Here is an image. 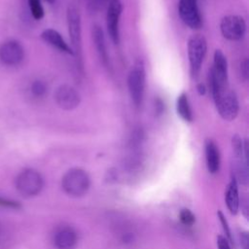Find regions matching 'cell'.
<instances>
[{"label": "cell", "mask_w": 249, "mask_h": 249, "mask_svg": "<svg viewBox=\"0 0 249 249\" xmlns=\"http://www.w3.org/2000/svg\"><path fill=\"white\" fill-rule=\"evenodd\" d=\"M24 58V50L17 40H8L0 45V61L8 66L18 65Z\"/></svg>", "instance_id": "30bf717a"}, {"label": "cell", "mask_w": 249, "mask_h": 249, "mask_svg": "<svg viewBox=\"0 0 249 249\" xmlns=\"http://www.w3.org/2000/svg\"><path fill=\"white\" fill-rule=\"evenodd\" d=\"M29 11L34 19L39 20L44 17V8L41 4V0H27Z\"/></svg>", "instance_id": "d6986e66"}, {"label": "cell", "mask_w": 249, "mask_h": 249, "mask_svg": "<svg viewBox=\"0 0 249 249\" xmlns=\"http://www.w3.org/2000/svg\"><path fill=\"white\" fill-rule=\"evenodd\" d=\"M30 89L34 96L41 97V96H44L45 93L47 92V86L43 81L36 80L31 84Z\"/></svg>", "instance_id": "ffe728a7"}, {"label": "cell", "mask_w": 249, "mask_h": 249, "mask_svg": "<svg viewBox=\"0 0 249 249\" xmlns=\"http://www.w3.org/2000/svg\"><path fill=\"white\" fill-rule=\"evenodd\" d=\"M187 50L191 74L193 77H196L207 52V41L205 37L199 34L192 35L189 38Z\"/></svg>", "instance_id": "5b68a950"}, {"label": "cell", "mask_w": 249, "mask_h": 249, "mask_svg": "<svg viewBox=\"0 0 249 249\" xmlns=\"http://www.w3.org/2000/svg\"><path fill=\"white\" fill-rule=\"evenodd\" d=\"M205 159L207 169L210 173H216L220 167V153L216 143L211 139H206L205 144Z\"/></svg>", "instance_id": "2e32d148"}, {"label": "cell", "mask_w": 249, "mask_h": 249, "mask_svg": "<svg viewBox=\"0 0 249 249\" xmlns=\"http://www.w3.org/2000/svg\"><path fill=\"white\" fill-rule=\"evenodd\" d=\"M213 101L219 115L223 120L231 122L237 117L239 111L238 99L235 92L230 89L229 87L222 90L213 99Z\"/></svg>", "instance_id": "8992f818"}, {"label": "cell", "mask_w": 249, "mask_h": 249, "mask_svg": "<svg viewBox=\"0 0 249 249\" xmlns=\"http://www.w3.org/2000/svg\"><path fill=\"white\" fill-rule=\"evenodd\" d=\"M178 13L183 22L190 28L199 29L202 26L197 0H179Z\"/></svg>", "instance_id": "ba28073f"}, {"label": "cell", "mask_w": 249, "mask_h": 249, "mask_svg": "<svg viewBox=\"0 0 249 249\" xmlns=\"http://www.w3.org/2000/svg\"><path fill=\"white\" fill-rule=\"evenodd\" d=\"M210 71L223 87H228V61L221 50H216L213 55V66Z\"/></svg>", "instance_id": "4fadbf2b"}, {"label": "cell", "mask_w": 249, "mask_h": 249, "mask_svg": "<svg viewBox=\"0 0 249 249\" xmlns=\"http://www.w3.org/2000/svg\"><path fill=\"white\" fill-rule=\"evenodd\" d=\"M226 203L231 214H236L239 206V196L236 180L234 178L231 179V183L228 186L226 192Z\"/></svg>", "instance_id": "ac0fdd59"}, {"label": "cell", "mask_w": 249, "mask_h": 249, "mask_svg": "<svg viewBox=\"0 0 249 249\" xmlns=\"http://www.w3.org/2000/svg\"><path fill=\"white\" fill-rule=\"evenodd\" d=\"M196 90L199 95H204L206 93V87L202 83H200L196 86Z\"/></svg>", "instance_id": "f1b7e54d"}, {"label": "cell", "mask_w": 249, "mask_h": 249, "mask_svg": "<svg viewBox=\"0 0 249 249\" xmlns=\"http://www.w3.org/2000/svg\"><path fill=\"white\" fill-rule=\"evenodd\" d=\"M180 220L181 222L186 225V226H191L195 223L196 221V217L193 214L192 211H190L189 209H183L180 212Z\"/></svg>", "instance_id": "44dd1931"}, {"label": "cell", "mask_w": 249, "mask_h": 249, "mask_svg": "<svg viewBox=\"0 0 249 249\" xmlns=\"http://www.w3.org/2000/svg\"><path fill=\"white\" fill-rule=\"evenodd\" d=\"M66 21L68 33L71 41L73 55L75 56L76 65L81 73H84V59L82 47V24L79 10L74 5H69L66 10Z\"/></svg>", "instance_id": "6da1fadb"}, {"label": "cell", "mask_w": 249, "mask_h": 249, "mask_svg": "<svg viewBox=\"0 0 249 249\" xmlns=\"http://www.w3.org/2000/svg\"><path fill=\"white\" fill-rule=\"evenodd\" d=\"M92 34V39H93V44L96 50V53L98 54V57L104 67H106L109 71L111 70V64H110V58L107 51V46H106V40L105 36L103 33L102 28L98 24H94L92 26L91 30Z\"/></svg>", "instance_id": "7c38bea8"}, {"label": "cell", "mask_w": 249, "mask_h": 249, "mask_svg": "<svg viewBox=\"0 0 249 249\" xmlns=\"http://www.w3.org/2000/svg\"><path fill=\"white\" fill-rule=\"evenodd\" d=\"M218 217H219V220H220V222H221V224H222V226H223L224 231H225V232H226V234H227L228 239H229L231 242H233V241H232V238H231V231H230V228H229L228 222H227L226 218L224 217V215H223V213H222L221 211H219V212H218Z\"/></svg>", "instance_id": "603a6c76"}, {"label": "cell", "mask_w": 249, "mask_h": 249, "mask_svg": "<svg viewBox=\"0 0 249 249\" xmlns=\"http://www.w3.org/2000/svg\"><path fill=\"white\" fill-rule=\"evenodd\" d=\"M54 100L57 106L62 110L71 111L80 105L81 95L72 86L61 85L55 90Z\"/></svg>", "instance_id": "8fae6325"}, {"label": "cell", "mask_w": 249, "mask_h": 249, "mask_svg": "<svg viewBox=\"0 0 249 249\" xmlns=\"http://www.w3.org/2000/svg\"><path fill=\"white\" fill-rule=\"evenodd\" d=\"M41 38L48 43L49 45H51L52 47L55 48L56 50L65 53L67 54H72L73 55V52L72 49L70 48V46L65 42V40L63 39V37L61 36V34L56 31L55 29L53 28H48L45 29L42 33H41Z\"/></svg>", "instance_id": "9a60e30c"}, {"label": "cell", "mask_w": 249, "mask_h": 249, "mask_svg": "<svg viewBox=\"0 0 249 249\" xmlns=\"http://www.w3.org/2000/svg\"><path fill=\"white\" fill-rule=\"evenodd\" d=\"M0 206L9 207V208H13V209L20 208V204L18 202L10 200V199H6V198H2V197H0Z\"/></svg>", "instance_id": "d4e9b609"}, {"label": "cell", "mask_w": 249, "mask_h": 249, "mask_svg": "<svg viewBox=\"0 0 249 249\" xmlns=\"http://www.w3.org/2000/svg\"><path fill=\"white\" fill-rule=\"evenodd\" d=\"M46 2H48L49 4H53V3H54L55 2V0H45Z\"/></svg>", "instance_id": "f546056e"}, {"label": "cell", "mask_w": 249, "mask_h": 249, "mask_svg": "<svg viewBox=\"0 0 249 249\" xmlns=\"http://www.w3.org/2000/svg\"><path fill=\"white\" fill-rule=\"evenodd\" d=\"M220 30L223 37L230 41L240 40L246 32L245 19L241 16H226L220 22Z\"/></svg>", "instance_id": "52a82bcc"}, {"label": "cell", "mask_w": 249, "mask_h": 249, "mask_svg": "<svg viewBox=\"0 0 249 249\" xmlns=\"http://www.w3.org/2000/svg\"><path fill=\"white\" fill-rule=\"evenodd\" d=\"M103 2L104 0H89V6L91 11H97Z\"/></svg>", "instance_id": "4316f807"}, {"label": "cell", "mask_w": 249, "mask_h": 249, "mask_svg": "<svg viewBox=\"0 0 249 249\" xmlns=\"http://www.w3.org/2000/svg\"><path fill=\"white\" fill-rule=\"evenodd\" d=\"M123 11L121 0H109L106 13V26L110 39L114 44L120 42V18Z\"/></svg>", "instance_id": "9c48e42d"}, {"label": "cell", "mask_w": 249, "mask_h": 249, "mask_svg": "<svg viewBox=\"0 0 249 249\" xmlns=\"http://www.w3.org/2000/svg\"><path fill=\"white\" fill-rule=\"evenodd\" d=\"M176 111L178 116L187 123H192L194 120L193 111L189 102L187 93L182 92L176 100Z\"/></svg>", "instance_id": "e0dca14e"}, {"label": "cell", "mask_w": 249, "mask_h": 249, "mask_svg": "<svg viewBox=\"0 0 249 249\" xmlns=\"http://www.w3.org/2000/svg\"><path fill=\"white\" fill-rule=\"evenodd\" d=\"M240 74L243 80H248L249 77V62L247 58H244L240 63Z\"/></svg>", "instance_id": "cb8c5ba5"}, {"label": "cell", "mask_w": 249, "mask_h": 249, "mask_svg": "<svg viewBox=\"0 0 249 249\" xmlns=\"http://www.w3.org/2000/svg\"><path fill=\"white\" fill-rule=\"evenodd\" d=\"M217 246L218 249H231L228 239L222 235L217 236Z\"/></svg>", "instance_id": "484cf974"}, {"label": "cell", "mask_w": 249, "mask_h": 249, "mask_svg": "<svg viewBox=\"0 0 249 249\" xmlns=\"http://www.w3.org/2000/svg\"><path fill=\"white\" fill-rule=\"evenodd\" d=\"M0 233H1V224H0Z\"/></svg>", "instance_id": "4dcf8cb0"}, {"label": "cell", "mask_w": 249, "mask_h": 249, "mask_svg": "<svg viewBox=\"0 0 249 249\" xmlns=\"http://www.w3.org/2000/svg\"><path fill=\"white\" fill-rule=\"evenodd\" d=\"M44 186L42 175L35 169H23L16 178V188L18 192L25 197L38 195Z\"/></svg>", "instance_id": "277c9868"}, {"label": "cell", "mask_w": 249, "mask_h": 249, "mask_svg": "<svg viewBox=\"0 0 249 249\" xmlns=\"http://www.w3.org/2000/svg\"><path fill=\"white\" fill-rule=\"evenodd\" d=\"M146 83L145 65L142 60L138 59L133 64L127 77V88L129 96L135 107H140L144 97Z\"/></svg>", "instance_id": "7a4b0ae2"}, {"label": "cell", "mask_w": 249, "mask_h": 249, "mask_svg": "<svg viewBox=\"0 0 249 249\" xmlns=\"http://www.w3.org/2000/svg\"><path fill=\"white\" fill-rule=\"evenodd\" d=\"M164 102L162 101L161 98L156 97L154 99V113L156 117H160L163 114L164 112Z\"/></svg>", "instance_id": "7402d4cb"}, {"label": "cell", "mask_w": 249, "mask_h": 249, "mask_svg": "<svg viewBox=\"0 0 249 249\" xmlns=\"http://www.w3.org/2000/svg\"><path fill=\"white\" fill-rule=\"evenodd\" d=\"M77 243V233L70 227L58 229L53 235V244L56 249H73Z\"/></svg>", "instance_id": "5bb4252c"}, {"label": "cell", "mask_w": 249, "mask_h": 249, "mask_svg": "<svg viewBox=\"0 0 249 249\" xmlns=\"http://www.w3.org/2000/svg\"><path fill=\"white\" fill-rule=\"evenodd\" d=\"M240 244L243 249L249 248V239H248V234L246 232H242L240 234Z\"/></svg>", "instance_id": "83f0119b"}, {"label": "cell", "mask_w": 249, "mask_h": 249, "mask_svg": "<svg viewBox=\"0 0 249 249\" xmlns=\"http://www.w3.org/2000/svg\"><path fill=\"white\" fill-rule=\"evenodd\" d=\"M89 177L82 168H71L62 177L61 185L64 192L71 196H81L89 188Z\"/></svg>", "instance_id": "3957f363"}]
</instances>
